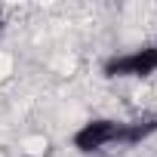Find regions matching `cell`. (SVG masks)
I'll use <instances>...</instances> for the list:
<instances>
[{"label": "cell", "mask_w": 157, "mask_h": 157, "mask_svg": "<svg viewBox=\"0 0 157 157\" xmlns=\"http://www.w3.org/2000/svg\"><path fill=\"white\" fill-rule=\"evenodd\" d=\"M151 136H157V111L126 120V139H123V148H136V145L148 142Z\"/></svg>", "instance_id": "cell-3"}, {"label": "cell", "mask_w": 157, "mask_h": 157, "mask_svg": "<svg viewBox=\"0 0 157 157\" xmlns=\"http://www.w3.org/2000/svg\"><path fill=\"white\" fill-rule=\"evenodd\" d=\"M126 139V120L120 117H90L71 132V148L77 154H102L105 148L120 145Z\"/></svg>", "instance_id": "cell-1"}, {"label": "cell", "mask_w": 157, "mask_h": 157, "mask_svg": "<svg viewBox=\"0 0 157 157\" xmlns=\"http://www.w3.org/2000/svg\"><path fill=\"white\" fill-rule=\"evenodd\" d=\"M3 31H6V22H3V16H0V40H3Z\"/></svg>", "instance_id": "cell-5"}, {"label": "cell", "mask_w": 157, "mask_h": 157, "mask_svg": "<svg viewBox=\"0 0 157 157\" xmlns=\"http://www.w3.org/2000/svg\"><path fill=\"white\" fill-rule=\"evenodd\" d=\"M102 74L108 80H145V77L157 74L151 46H139V49H129V52L108 56L102 62Z\"/></svg>", "instance_id": "cell-2"}, {"label": "cell", "mask_w": 157, "mask_h": 157, "mask_svg": "<svg viewBox=\"0 0 157 157\" xmlns=\"http://www.w3.org/2000/svg\"><path fill=\"white\" fill-rule=\"evenodd\" d=\"M148 46H151V56H154V68H157V37H154Z\"/></svg>", "instance_id": "cell-4"}]
</instances>
